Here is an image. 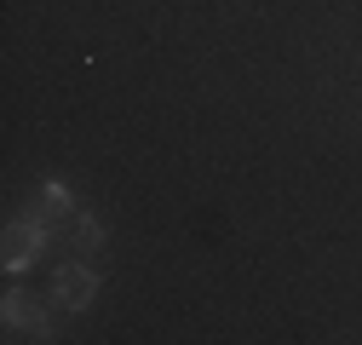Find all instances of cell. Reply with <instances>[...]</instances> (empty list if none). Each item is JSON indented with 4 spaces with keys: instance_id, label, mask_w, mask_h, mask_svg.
Masks as SVG:
<instances>
[{
    "instance_id": "6da1fadb",
    "label": "cell",
    "mask_w": 362,
    "mask_h": 345,
    "mask_svg": "<svg viewBox=\"0 0 362 345\" xmlns=\"http://www.w3.org/2000/svg\"><path fill=\"white\" fill-rule=\"evenodd\" d=\"M47 230L52 225H40V219H18L12 230H6V247H0V265H6L12 276L18 271H29L40 253H47Z\"/></svg>"
},
{
    "instance_id": "7a4b0ae2",
    "label": "cell",
    "mask_w": 362,
    "mask_h": 345,
    "mask_svg": "<svg viewBox=\"0 0 362 345\" xmlns=\"http://www.w3.org/2000/svg\"><path fill=\"white\" fill-rule=\"evenodd\" d=\"M6 328H23V334H35V339H52V334H58L52 317H47V299L29 293V288H12V293H6Z\"/></svg>"
},
{
    "instance_id": "3957f363",
    "label": "cell",
    "mask_w": 362,
    "mask_h": 345,
    "mask_svg": "<svg viewBox=\"0 0 362 345\" xmlns=\"http://www.w3.org/2000/svg\"><path fill=\"white\" fill-rule=\"evenodd\" d=\"M93 293H98V271H86V265H64L52 276V299L64 311H86L93 305Z\"/></svg>"
},
{
    "instance_id": "277c9868",
    "label": "cell",
    "mask_w": 362,
    "mask_h": 345,
    "mask_svg": "<svg viewBox=\"0 0 362 345\" xmlns=\"http://www.w3.org/2000/svg\"><path fill=\"white\" fill-rule=\"evenodd\" d=\"M29 219H40V225H52V219H75V201H69V190H64L58 179H47V185H40V201L29 207Z\"/></svg>"
},
{
    "instance_id": "5b68a950",
    "label": "cell",
    "mask_w": 362,
    "mask_h": 345,
    "mask_svg": "<svg viewBox=\"0 0 362 345\" xmlns=\"http://www.w3.org/2000/svg\"><path fill=\"white\" fill-rule=\"evenodd\" d=\"M75 242H81L86 253H93V247H104V230H98V219H93V213H75Z\"/></svg>"
}]
</instances>
